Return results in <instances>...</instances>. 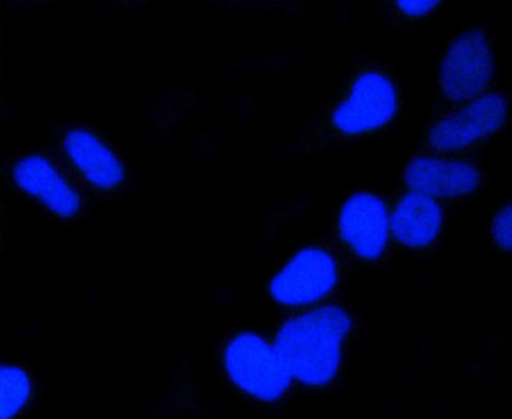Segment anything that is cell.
<instances>
[{"label": "cell", "instance_id": "cell-1", "mask_svg": "<svg viewBox=\"0 0 512 419\" xmlns=\"http://www.w3.org/2000/svg\"><path fill=\"white\" fill-rule=\"evenodd\" d=\"M402 104L401 84L393 68L374 57H355L338 93L279 155H319L379 138L399 123Z\"/></svg>", "mask_w": 512, "mask_h": 419}, {"label": "cell", "instance_id": "cell-2", "mask_svg": "<svg viewBox=\"0 0 512 419\" xmlns=\"http://www.w3.org/2000/svg\"><path fill=\"white\" fill-rule=\"evenodd\" d=\"M360 322L350 309L325 303L282 320L273 344L295 385L330 391L341 385Z\"/></svg>", "mask_w": 512, "mask_h": 419}, {"label": "cell", "instance_id": "cell-3", "mask_svg": "<svg viewBox=\"0 0 512 419\" xmlns=\"http://www.w3.org/2000/svg\"><path fill=\"white\" fill-rule=\"evenodd\" d=\"M216 364L227 390L259 412H282L294 396V377L273 339L259 331H227L219 341Z\"/></svg>", "mask_w": 512, "mask_h": 419}, {"label": "cell", "instance_id": "cell-4", "mask_svg": "<svg viewBox=\"0 0 512 419\" xmlns=\"http://www.w3.org/2000/svg\"><path fill=\"white\" fill-rule=\"evenodd\" d=\"M49 147L95 204L122 201L136 183V171L125 150L93 123L57 120L49 123Z\"/></svg>", "mask_w": 512, "mask_h": 419}, {"label": "cell", "instance_id": "cell-5", "mask_svg": "<svg viewBox=\"0 0 512 419\" xmlns=\"http://www.w3.org/2000/svg\"><path fill=\"white\" fill-rule=\"evenodd\" d=\"M4 180L16 196L52 223L79 224L95 207V201L49 145L8 153Z\"/></svg>", "mask_w": 512, "mask_h": 419}, {"label": "cell", "instance_id": "cell-6", "mask_svg": "<svg viewBox=\"0 0 512 419\" xmlns=\"http://www.w3.org/2000/svg\"><path fill=\"white\" fill-rule=\"evenodd\" d=\"M508 117V95L495 86L468 103L435 109L420 152L478 158V153L505 128Z\"/></svg>", "mask_w": 512, "mask_h": 419}, {"label": "cell", "instance_id": "cell-7", "mask_svg": "<svg viewBox=\"0 0 512 419\" xmlns=\"http://www.w3.org/2000/svg\"><path fill=\"white\" fill-rule=\"evenodd\" d=\"M346 257L334 243L295 251L268 282V298L284 309H308L338 297L347 273Z\"/></svg>", "mask_w": 512, "mask_h": 419}, {"label": "cell", "instance_id": "cell-8", "mask_svg": "<svg viewBox=\"0 0 512 419\" xmlns=\"http://www.w3.org/2000/svg\"><path fill=\"white\" fill-rule=\"evenodd\" d=\"M495 78L494 34L484 26L462 30L438 62L432 86L435 109L454 108L481 97L494 87Z\"/></svg>", "mask_w": 512, "mask_h": 419}, {"label": "cell", "instance_id": "cell-9", "mask_svg": "<svg viewBox=\"0 0 512 419\" xmlns=\"http://www.w3.org/2000/svg\"><path fill=\"white\" fill-rule=\"evenodd\" d=\"M334 245L347 262L383 268L393 257L390 207L371 191H355L334 216Z\"/></svg>", "mask_w": 512, "mask_h": 419}, {"label": "cell", "instance_id": "cell-10", "mask_svg": "<svg viewBox=\"0 0 512 419\" xmlns=\"http://www.w3.org/2000/svg\"><path fill=\"white\" fill-rule=\"evenodd\" d=\"M405 190L427 194L440 202H468L483 193L489 177L475 156H437L418 152L404 169Z\"/></svg>", "mask_w": 512, "mask_h": 419}, {"label": "cell", "instance_id": "cell-11", "mask_svg": "<svg viewBox=\"0 0 512 419\" xmlns=\"http://www.w3.org/2000/svg\"><path fill=\"white\" fill-rule=\"evenodd\" d=\"M448 227L443 202L418 191L405 190L390 210L393 248L409 253H429L442 245Z\"/></svg>", "mask_w": 512, "mask_h": 419}, {"label": "cell", "instance_id": "cell-12", "mask_svg": "<svg viewBox=\"0 0 512 419\" xmlns=\"http://www.w3.org/2000/svg\"><path fill=\"white\" fill-rule=\"evenodd\" d=\"M40 375L23 361H8L0 368V418L19 419L30 415L45 396Z\"/></svg>", "mask_w": 512, "mask_h": 419}, {"label": "cell", "instance_id": "cell-13", "mask_svg": "<svg viewBox=\"0 0 512 419\" xmlns=\"http://www.w3.org/2000/svg\"><path fill=\"white\" fill-rule=\"evenodd\" d=\"M442 7V2H393L388 12L393 24L405 27L427 21Z\"/></svg>", "mask_w": 512, "mask_h": 419}, {"label": "cell", "instance_id": "cell-14", "mask_svg": "<svg viewBox=\"0 0 512 419\" xmlns=\"http://www.w3.org/2000/svg\"><path fill=\"white\" fill-rule=\"evenodd\" d=\"M492 240L497 249L503 253L511 251V202L509 201L498 210L492 221Z\"/></svg>", "mask_w": 512, "mask_h": 419}, {"label": "cell", "instance_id": "cell-15", "mask_svg": "<svg viewBox=\"0 0 512 419\" xmlns=\"http://www.w3.org/2000/svg\"><path fill=\"white\" fill-rule=\"evenodd\" d=\"M8 242V208L0 201V251Z\"/></svg>", "mask_w": 512, "mask_h": 419}, {"label": "cell", "instance_id": "cell-16", "mask_svg": "<svg viewBox=\"0 0 512 419\" xmlns=\"http://www.w3.org/2000/svg\"><path fill=\"white\" fill-rule=\"evenodd\" d=\"M0 115H2V97H0Z\"/></svg>", "mask_w": 512, "mask_h": 419}]
</instances>
